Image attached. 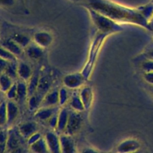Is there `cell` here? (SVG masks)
<instances>
[{
	"label": "cell",
	"instance_id": "1",
	"mask_svg": "<svg viewBox=\"0 0 153 153\" xmlns=\"http://www.w3.org/2000/svg\"><path fill=\"white\" fill-rule=\"evenodd\" d=\"M89 7L114 20H138L140 15L134 10L109 0H90Z\"/></svg>",
	"mask_w": 153,
	"mask_h": 153
},
{
	"label": "cell",
	"instance_id": "2",
	"mask_svg": "<svg viewBox=\"0 0 153 153\" xmlns=\"http://www.w3.org/2000/svg\"><path fill=\"white\" fill-rule=\"evenodd\" d=\"M1 2L2 5H13L14 3L13 0H1Z\"/></svg>",
	"mask_w": 153,
	"mask_h": 153
}]
</instances>
